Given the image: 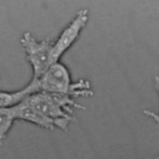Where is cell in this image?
Wrapping results in <instances>:
<instances>
[{
	"instance_id": "cell-7",
	"label": "cell",
	"mask_w": 159,
	"mask_h": 159,
	"mask_svg": "<svg viewBox=\"0 0 159 159\" xmlns=\"http://www.w3.org/2000/svg\"><path fill=\"white\" fill-rule=\"evenodd\" d=\"M16 120L11 107L0 109V141L6 137Z\"/></svg>"
},
{
	"instance_id": "cell-2",
	"label": "cell",
	"mask_w": 159,
	"mask_h": 159,
	"mask_svg": "<svg viewBox=\"0 0 159 159\" xmlns=\"http://www.w3.org/2000/svg\"><path fill=\"white\" fill-rule=\"evenodd\" d=\"M39 91L69 95L74 98L92 97L94 92L88 80L73 82L68 68L60 61L53 64L38 79Z\"/></svg>"
},
{
	"instance_id": "cell-1",
	"label": "cell",
	"mask_w": 159,
	"mask_h": 159,
	"mask_svg": "<svg viewBox=\"0 0 159 159\" xmlns=\"http://www.w3.org/2000/svg\"><path fill=\"white\" fill-rule=\"evenodd\" d=\"M25 100L35 110L52 120L55 127L67 131L73 120V108L78 104L69 95L37 91L29 94Z\"/></svg>"
},
{
	"instance_id": "cell-9",
	"label": "cell",
	"mask_w": 159,
	"mask_h": 159,
	"mask_svg": "<svg viewBox=\"0 0 159 159\" xmlns=\"http://www.w3.org/2000/svg\"><path fill=\"white\" fill-rule=\"evenodd\" d=\"M154 159H159V155H158L157 157H156Z\"/></svg>"
},
{
	"instance_id": "cell-3",
	"label": "cell",
	"mask_w": 159,
	"mask_h": 159,
	"mask_svg": "<svg viewBox=\"0 0 159 159\" xmlns=\"http://www.w3.org/2000/svg\"><path fill=\"white\" fill-rule=\"evenodd\" d=\"M20 43L32 68V79H38L54 64L52 57L53 41L49 38L39 40L26 31L22 34Z\"/></svg>"
},
{
	"instance_id": "cell-6",
	"label": "cell",
	"mask_w": 159,
	"mask_h": 159,
	"mask_svg": "<svg viewBox=\"0 0 159 159\" xmlns=\"http://www.w3.org/2000/svg\"><path fill=\"white\" fill-rule=\"evenodd\" d=\"M39 91L37 83L32 79L20 89L15 91L0 90V109L12 107L22 102L29 94Z\"/></svg>"
},
{
	"instance_id": "cell-4",
	"label": "cell",
	"mask_w": 159,
	"mask_h": 159,
	"mask_svg": "<svg viewBox=\"0 0 159 159\" xmlns=\"http://www.w3.org/2000/svg\"><path fill=\"white\" fill-rule=\"evenodd\" d=\"M89 17L88 9H79L73 19L61 30L57 39L53 41L52 57L53 63L59 62L65 53L77 41L87 25Z\"/></svg>"
},
{
	"instance_id": "cell-8",
	"label": "cell",
	"mask_w": 159,
	"mask_h": 159,
	"mask_svg": "<svg viewBox=\"0 0 159 159\" xmlns=\"http://www.w3.org/2000/svg\"><path fill=\"white\" fill-rule=\"evenodd\" d=\"M153 84L154 88L155 89V90L159 96V75H156L155 77ZM143 112L145 116L153 119L155 122L159 124V113H156L152 110L147 109L144 110Z\"/></svg>"
},
{
	"instance_id": "cell-5",
	"label": "cell",
	"mask_w": 159,
	"mask_h": 159,
	"mask_svg": "<svg viewBox=\"0 0 159 159\" xmlns=\"http://www.w3.org/2000/svg\"><path fill=\"white\" fill-rule=\"evenodd\" d=\"M11 109L16 120L25 121L48 130H53L55 128L52 120L35 110L25 100V99L18 104L11 107Z\"/></svg>"
}]
</instances>
